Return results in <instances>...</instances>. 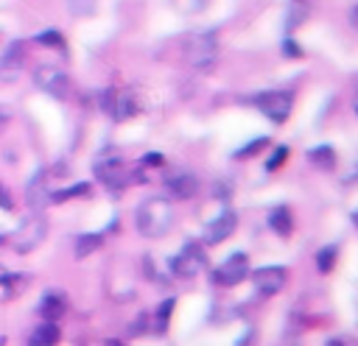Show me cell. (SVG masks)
<instances>
[{
  "instance_id": "1",
  "label": "cell",
  "mask_w": 358,
  "mask_h": 346,
  "mask_svg": "<svg viewBox=\"0 0 358 346\" xmlns=\"http://www.w3.org/2000/svg\"><path fill=\"white\" fill-rule=\"evenodd\" d=\"M134 223H137V232L143 237H162L173 226V206H171V201L162 198V195H151V198L140 201V206L134 212Z\"/></svg>"
},
{
  "instance_id": "2",
  "label": "cell",
  "mask_w": 358,
  "mask_h": 346,
  "mask_svg": "<svg viewBox=\"0 0 358 346\" xmlns=\"http://www.w3.org/2000/svg\"><path fill=\"white\" fill-rule=\"evenodd\" d=\"M185 59L193 70H210L218 61V33L215 31H199L187 39Z\"/></svg>"
},
{
  "instance_id": "3",
  "label": "cell",
  "mask_w": 358,
  "mask_h": 346,
  "mask_svg": "<svg viewBox=\"0 0 358 346\" xmlns=\"http://www.w3.org/2000/svg\"><path fill=\"white\" fill-rule=\"evenodd\" d=\"M45 234H48V220H45L39 212H34V215H28V218L20 223V229L11 234V248H14L17 254H28V251H34V248L45 240Z\"/></svg>"
},
{
  "instance_id": "4",
  "label": "cell",
  "mask_w": 358,
  "mask_h": 346,
  "mask_svg": "<svg viewBox=\"0 0 358 346\" xmlns=\"http://www.w3.org/2000/svg\"><path fill=\"white\" fill-rule=\"evenodd\" d=\"M255 106L274 123H285L288 114H291V106H294V95L288 89H268V92H260L255 95Z\"/></svg>"
},
{
  "instance_id": "5",
  "label": "cell",
  "mask_w": 358,
  "mask_h": 346,
  "mask_svg": "<svg viewBox=\"0 0 358 346\" xmlns=\"http://www.w3.org/2000/svg\"><path fill=\"white\" fill-rule=\"evenodd\" d=\"M201 268H204V251H201V246H199L196 240L185 243L182 251L171 260V271H173V276H179V279H193Z\"/></svg>"
},
{
  "instance_id": "6",
  "label": "cell",
  "mask_w": 358,
  "mask_h": 346,
  "mask_svg": "<svg viewBox=\"0 0 358 346\" xmlns=\"http://www.w3.org/2000/svg\"><path fill=\"white\" fill-rule=\"evenodd\" d=\"M34 81H36L39 89H45L53 98H67V92H70V78L56 64H39L34 70Z\"/></svg>"
},
{
  "instance_id": "7",
  "label": "cell",
  "mask_w": 358,
  "mask_h": 346,
  "mask_svg": "<svg viewBox=\"0 0 358 346\" xmlns=\"http://www.w3.org/2000/svg\"><path fill=\"white\" fill-rule=\"evenodd\" d=\"M95 173H98V179H101L109 190H123L126 184L137 181V179L123 167V162H120L117 156H103V159H98Z\"/></svg>"
},
{
  "instance_id": "8",
  "label": "cell",
  "mask_w": 358,
  "mask_h": 346,
  "mask_svg": "<svg viewBox=\"0 0 358 346\" xmlns=\"http://www.w3.org/2000/svg\"><path fill=\"white\" fill-rule=\"evenodd\" d=\"M246 273H249V257H246L243 251H235L232 257H227V260L218 265V271L213 273V279H215V285H221V287H232V285L243 282Z\"/></svg>"
},
{
  "instance_id": "9",
  "label": "cell",
  "mask_w": 358,
  "mask_h": 346,
  "mask_svg": "<svg viewBox=\"0 0 358 346\" xmlns=\"http://www.w3.org/2000/svg\"><path fill=\"white\" fill-rule=\"evenodd\" d=\"M101 109L109 112L115 120H129V117L137 114V103H134V98H131L129 89H123V92L106 89V92L101 95Z\"/></svg>"
},
{
  "instance_id": "10",
  "label": "cell",
  "mask_w": 358,
  "mask_h": 346,
  "mask_svg": "<svg viewBox=\"0 0 358 346\" xmlns=\"http://www.w3.org/2000/svg\"><path fill=\"white\" fill-rule=\"evenodd\" d=\"M285 276H288V273H285L282 265H263V268H257V271L252 273V282H255L257 293H263V296H274V293L282 290Z\"/></svg>"
},
{
  "instance_id": "11",
  "label": "cell",
  "mask_w": 358,
  "mask_h": 346,
  "mask_svg": "<svg viewBox=\"0 0 358 346\" xmlns=\"http://www.w3.org/2000/svg\"><path fill=\"white\" fill-rule=\"evenodd\" d=\"M235 226H238V215H235L232 209H224V212L204 229V243H207V246H215V243L227 240V237L235 232Z\"/></svg>"
},
{
  "instance_id": "12",
  "label": "cell",
  "mask_w": 358,
  "mask_h": 346,
  "mask_svg": "<svg viewBox=\"0 0 358 346\" xmlns=\"http://www.w3.org/2000/svg\"><path fill=\"white\" fill-rule=\"evenodd\" d=\"M165 190L185 201V198H193L199 193V179L190 170H176V173H171L165 179Z\"/></svg>"
},
{
  "instance_id": "13",
  "label": "cell",
  "mask_w": 358,
  "mask_h": 346,
  "mask_svg": "<svg viewBox=\"0 0 358 346\" xmlns=\"http://www.w3.org/2000/svg\"><path fill=\"white\" fill-rule=\"evenodd\" d=\"M22 61H25V45L22 42H11L6 50H3V56H0V73L8 78V75H17V70L22 67Z\"/></svg>"
},
{
  "instance_id": "14",
  "label": "cell",
  "mask_w": 358,
  "mask_h": 346,
  "mask_svg": "<svg viewBox=\"0 0 358 346\" xmlns=\"http://www.w3.org/2000/svg\"><path fill=\"white\" fill-rule=\"evenodd\" d=\"M64 307H67L64 296L56 293V290H50V293H45L42 301H39V315H42L45 321H56V318L64 315Z\"/></svg>"
},
{
  "instance_id": "15",
  "label": "cell",
  "mask_w": 358,
  "mask_h": 346,
  "mask_svg": "<svg viewBox=\"0 0 358 346\" xmlns=\"http://www.w3.org/2000/svg\"><path fill=\"white\" fill-rule=\"evenodd\" d=\"M310 8H313V0H291L288 3V11H285V28H288V33L296 31L310 17Z\"/></svg>"
},
{
  "instance_id": "16",
  "label": "cell",
  "mask_w": 358,
  "mask_h": 346,
  "mask_svg": "<svg viewBox=\"0 0 358 346\" xmlns=\"http://www.w3.org/2000/svg\"><path fill=\"white\" fill-rule=\"evenodd\" d=\"M59 338H62V332H59L56 321H45V324H39V326L31 332L28 346H56Z\"/></svg>"
},
{
  "instance_id": "17",
  "label": "cell",
  "mask_w": 358,
  "mask_h": 346,
  "mask_svg": "<svg viewBox=\"0 0 358 346\" xmlns=\"http://www.w3.org/2000/svg\"><path fill=\"white\" fill-rule=\"evenodd\" d=\"M48 195H50V193H48V187H45V176H42V173L34 176V181H31L28 190H25V201H28V206H31V209H42L45 204H50Z\"/></svg>"
},
{
  "instance_id": "18",
  "label": "cell",
  "mask_w": 358,
  "mask_h": 346,
  "mask_svg": "<svg viewBox=\"0 0 358 346\" xmlns=\"http://www.w3.org/2000/svg\"><path fill=\"white\" fill-rule=\"evenodd\" d=\"M268 226H271L280 237H288V234H291V226H294L291 209H288V206H274V209L268 212Z\"/></svg>"
},
{
  "instance_id": "19",
  "label": "cell",
  "mask_w": 358,
  "mask_h": 346,
  "mask_svg": "<svg viewBox=\"0 0 358 346\" xmlns=\"http://www.w3.org/2000/svg\"><path fill=\"white\" fill-rule=\"evenodd\" d=\"M308 162H313V165L322 167V170H333V167H336V151H333L330 145L310 148V151H308Z\"/></svg>"
},
{
  "instance_id": "20",
  "label": "cell",
  "mask_w": 358,
  "mask_h": 346,
  "mask_svg": "<svg viewBox=\"0 0 358 346\" xmlns=\"http://www.w3.org/2000/svg\"><path fill=\"white\" fill-rule=\"evenodd\" d=\"M173 299H165L159 307H157V313H154V332L157 335H162V332H168V324H171V313H173Z\"/></svg>"
},
{
  "instance_id": "21",
  "label": "cell",
  "mask_w": 358,
  "mask_h": 346,
  "mask_svg": "<svg viewBox=\"0 0 358 346\" xmlns=\"http://www.w3.org/2000/svg\"><path fill=\"white\" fill-rule=\"evenodd\" d=\"M101 243H103V234H98V232L76 237V257H87V254H92Z\"/></svg>"
},
{
  "instance_id": "22",
  "label": "cell",
  "mask_w": 358,
  "mask_h": 346,
  "mask_svg": "<svg viewBox=\"0 0 358 346\" xmlns=\"http://www.w3.org/2000/svg\"><path fill=\"white\" fill-rule=\"evenodd\" d=\"M84 195H90V184H87V181L73 184V187L59 190V193H50V204H62V201H67V198H84Z\"/></svg>"
},
{
  "instance_id": "23",
  "label": "cell",
  "mask_w": 358,
  "mask_h": 346,
  "mask_svg": "<svg viewBox=\"0 0 358 346\" xmlns=\"http://www.w3.org/2000/svg\"><path fill=\"white\" fill-rule=\"evenodd\" d=\"M336 257H338V248H336V246H324V248L316 254V265H319V271L327 273V271L336 265Z\"/></svg>"
},
{
  "instance_id": "24",
  "label": "cell",
  "mask_w": 358,
  "mask_h": 346,
  "mask_svg": "<svg viewBox=\"0 0 358 346\" xmlns=\"http://www.w3.org/2000/svg\"><path fill=\"white\" fill-rule=\"evenodd\" d=\"M22 285H25V276H17V273H6V276H0V287H3L6 299H8V296H17V293L22 290Z\"/></svg>"
},
{
  "instance_id": "25",
  "label": "cell",
  "mask_w": 358,
  "mask_h": 346,
  "mask_svg": "<svg viewBox=\"0 0 358 346\" xmlns=\"http://www.w3.org/2000/svg\"><path fill=\"white\" fill-rule=\"evenodd\" d=\"M268 145V140L266 137H257V140H252L249 145H243V148H238L235 151V159H246V156H255L260 148H266Z\"/></svg>"
},
{
  "instance_id": "26",
  "label": "cell",
  "mask_w": 358,
  "mask_h": 346,
  "mask_svg": "<svg viewBox=\"0 0 358 346\" xmlns=\"http://www.w3.org/2000/svg\"><path fill=\"white\" fill-rule=\"evenodd\" d=\"M34 42H36V45H42V47H64V42H62V33H59V31H45V33H39Z\"/></svg>"
},
{
  "instance_id": "27",
  "label": "cell",
  "mask_w": 358,
  "mask_h": 346,
  "mask_svg": "<svg viewBox=\"0 0 358 346\" xmlns=\"http://www.w3.org/2000/svg\"><path fill=\"white\" fill-rule=\"evenodd\" d=\"M285 156H288V148H285V145H277L274 153H271V159L266 162V170H277V167L285 162Z\"/></svg>"
},
{
  "instance_id": "28",
  "label": "cell",
  "mask_w": 358,
  "mask_h": 346,
  "mask_svg": "<svg viewBox=\"0 0 358 346\" xmlns=\"http://www.w3.org/2000/svg\"><path fill=\"white\" fill-rule=\"evenodd\" d=\"M282 53H285V56H299V53H302V50L296 47V42H294V36H291V33L282 39Z\"/></svg>"
},
{
  "instance_id": "29",
  "label": "cell",
  "mask_w": 358,
  "mask_h": 346,
  "mask_svg": "<svg viewBox=\"0 0 358 346\" xmlns=\"http://www.w3.org/2000/svg\"><path fill=\"white\" fill-rule=\"evenodd\" d=\"M0 209H14V198L8 195V190L0 184Z\"/></svg>"
},
{
  "instance_id": "30",
  "label": "cell",
  "mask_w": 358,
  "mask_h": 346,
  "mask_svg": "<svg viewBox=\"0 0 358 346\" xmlns=\"http://www.w3.org/2000/svg\"><path fill=\"white\" fill-rule=\"evenodd\" d=\"M350 25H352V28L358 31V3H355V6L350 8Z\"/></svg>"
},
{
  "instance_id": "31",
  "label": "cell",
  "mask_w": 358,
  "mask_h": 346,
  "mask_svg": "<svg viewBox=\"0 0 358 346\" xmlns=\"http://www.w3.org/2000/svg\"><path fill=\"white\" fill-rule=\"evenodd\" d=\"M143 162H148V165H159V162H162V156H159V153H148Z\"/></svg>"
},
{
  "instance_id": "32",
  "label": "cell",
  "mask_w": 358,
  "mask_h": 346,
  "mask_svg": "<svg viewBox=\"0 0 358 346\" xmlns=\"http://www.w3.org/2000/svg\"><path fill=\"white\" fill-rule=\"evenodd\" d=\"M327 346H344V343H341L338 338H330V340H327Z\"/></svg>"
},
{
  "instance_id": "33",
  "label": "cell",
  "mask_w": 358,
  "mask_h": 346,
  "mask_svg": "<svg viewBox=\"0 0 358 346\" xmlns=\"http://www.w3.org/2000/svg\"><path fill=\"white\" fill-rule=\"evenodd\" d=\"M103 346H123V343H120V340H106Z\"/></svg>"
},
{
  "instance_id": "34",
  "label": "cell",
  "mask_w": 358,
  "mask_h": 346,
  "mask_svg": "<svg viewBox=\"0 0 358 346\" xmlns=\"http://www.w3.org/2000/svg\"><path fill=\"white\" fill-rule=\"evenodd\" d=\"M352 223H355V226H358V212H355V215H352Z\"/></svg>"
},
{
  "instance_id": "35",
  "label": "cell",
  "mask_w": 358,
  "mask_h": 346,
  "mask_svg": "<svg viewBox=\"0 0 358 346\" xmlns=\"http://www.w3.org/2000/svg\"><path fill=\"white\" fill-rule=\"evenodd\" d=\"M0 243H3V237H0Z\"/></svg>"
}]
</instances>
